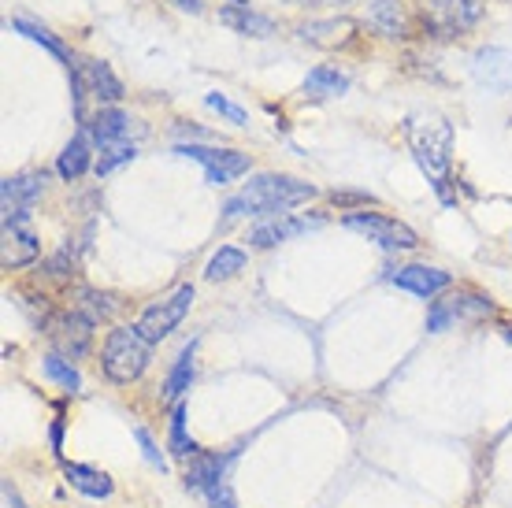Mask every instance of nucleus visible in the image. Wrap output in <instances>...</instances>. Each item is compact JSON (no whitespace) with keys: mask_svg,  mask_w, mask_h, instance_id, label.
<instances>
[{"mask_svg":"<svg viewBox=\"0 0 512 508\" xmlns=\"http://www.w3.org/2000/svg\"><path fill=\"white\" fill-rule=\"evenodd\" d=\"M331 201L338 204V208H349V212H360V208H368V204H375L372 193H346V190H331Z\"/></svg>","mask_w":512,"mask_h":508,"instance_id":"nucleus-32","label":"nucleus"},{"mask_svg":"<svg viewBox=\"0 0 512 508\" xmlns=\"http://www.w3.org/2000/svg\"><path fill=\"white\" fill-rule=\"evenodd\" d=\"M93 327H97V323H93L90 316H82L78 308H71V312H64V316H60V319H56V323L49 327V338H52L56 345H60L64 353L82 356L86 349H90Z\"/></svg>","mask_w":512,"mask_h":508,"instance_id":"nucleus-16","label":"nucleus"},{"mask_svg":"<svg viewBox=\"0 0 512 508\" xmlns=\"http://www.w3.org/2000/svg\"><path fill=\"white\" fill-rule=\"evenodd\" d=\"M167 445H171V453L179 460H190L193 453H201L197 442L190 438V431H186V405H182V401L171 408V434H167Z\"/></svg>","mask_w":512,"mask_h":508,"instance_id":"nucleus-28","label":"nucleus"},{"mask_svg":"<svg viewBox=\"0 0 512 508\" xmlns=\"http://www.w3.org/2000/svg\"><path fill=\"white\" fill-rule=\"evenodd\" d=\"M38 253H41V245H38V234H34V227H30V208L4 216V253H0V264H4V271L34 264V260H38Z\"/></svg>","mask_w":512,"mask_h":508,"instance_id":"nucleus-9","label":"nucleus"},{"mask_svg":"<svg viewBox=\"0 0 512 508\" xmlns=\"http://www.w3.org/2000/svg\"><path fill=\"white\" fill-rule=\"evenodd\" d=\"M193 286L186 282V286H179L175 293H167L164 301H153V305L141 312V319H138V331L149 338L153 345H160L167 338V334L179 327L182 319L190 316V308H193Z\"/></svg>","mask_w":512,"mask_h":508,"instance_id":"nucleus-6","label":"nucleus"},{"mask_svg":"<svg viewBox=\"0 0 512 508\" xmlns=\"http://www.w3.org/2000/svg\"><path fill=\"white\" fill-rule=\"evenodd\" d=\"M301 89H305V97H312V101H334V97H342L349 89V75L334 64H316L305 75Z\"/></svg>","mask_w":512,"mask_h":508,"instance_id":"nucleus-21","label":"nucleus"},{"mask_svg":"<svg viewBox=\"0 0 512 508\" xmlns=\"http://www.w3.org/2000/svg\"><path fill=\"white\" fill-rule=\"evenodd\" d=\"M364 19H368V26H372L375 34H383L390 41H405L412 34L401 0H368V15Z\"/></svg>","mask_w":512,"mask_h":508,"instance_id":"nucleus-19","label":"nucleus"},{"mask_svg":"<svg viewBox=\"0 0 512 508\" xmlns=\"http://www.w3.org/2000/svg\"><path fill=\"white\" fill-rule=\"evenodd\" d=\"M45 193V171H26V175H8L0 182V212L12 216V212H23Z\"/></svg>","mask_w":512,"mask_h":508,"instance_id":"nucleus-15","label":"nucleus"},{"mask_svg":"<svg viewBox=\"0 0 512 508\" xmlns=\"http://www.w3.org/2000/svg\"><path fill=\"white\" fill-rule=\"evenodd\" d=\"M327 219L320 216V212H301V216H279V219H264V223H256L253 230H249V245L253 249H271V245L279 242H290V238H297V234H308V230H320Z\"/></svg>","mask_w":512,"mask_h":508,"instance_id":"nucleus-12","label":"nucleus"},{"mask_svg":"<svg viewBox=\"0 0 512 508\" xmlns=\"http://www.w3.org/2000/svg\"><path fill=\"white\" fill-rule=\"evenodd\" d=\"M171 4L186 15H205V0H171Z\"/></svg>","mask_w":512,"mask_h":508,"instance_id":"nucleus-35","label":"nucleus"},{"mask_svg":"<svg viewBox=\"0 0 512 508\" xmlns=\"http://www.w3.org/2000/svg\"><path fill=\"white\" fill-rule=\"evenodd\" d=\"M312 197H316V186L305 182V178L264 171V175L249 178V186L223 204V219L231 223V219H242V216H256V219L294 216L297 204H308Z\"/></svg>","mask_w":512,"mask_h":508,"instance_id":"nucleus-1","label":"nucleus"},{"mask_svg":"<svg viewBox=\"0 0 512 508\" xmlns=\"http://www.w3.org/2000/svg\"><path fill=\"white\" fill-rule=\"evenodd\" d=\"M205 104L212 108V112H219L227 123H234V127H249V112H245L242 104H234L227 93H208Z\"/></svg>","mask_w":512,"mask_h":508,"instance_id":"nucleus-31","label":"nucleus"},{"mask_svg":"<svg viewBox=\"0 0 512 508\" xmlns=\"http://www.w3.org/2000/svg\"><path fill=\"white\" fill-rule=\"evenodd\" d=\"M405 138H409L412 160L420 164V171L427 175L431 190L438 193L442 204H453V190H449V149H453V127L442 115H412L405 123Z\"/></svg>","mask_w":512,"mask_h":508,"instance_id":"nucleus-2","label":"nucleus"},{"mask_svg":"<svg viewBox=\"0 0 512 508\" xmlns=\"http://www.w3.org/2000/svg\"><path fill=\"white\" fill-rule=\"evenodd\" d=\"M41 371H45V379L56 382V386H60V390H67V394H78V390H82V375H78L75 364H67V360L60 353H49V356H45Z\"/></svg>","mask_w":512,"mask_h":508,"instance_id":"nucleus-29","label":"nucleus"},{"mask_svg":"<svg viewBox=\"0 0 512 508\" xmlns=\"http://www.w3.org/2000/svg\"><path fill=\"white\" fill-rule=\"evenodd\" d=\"M245 264H249L245 249H238V245H219V253L205 264V279L227 282V279H234V275H242Z\"/></svg>","mask_w":512,"mask_h":508,"instance_id":"nucleus-26","label":"nucleus"},{"mask_svg":"<svg viewBox=\"0 0 512 508\" xmlns=\"http://www.w3.org/2000/svg\"><path fill=\"white\" fill-rule=\"evenodd\" d=\"M483 19V0H431L427 26L438 38H461Z\"/></svg>","mask_w":512,"mask_h":508,"instance_id":"nucleus-7","label":"nucleus"},{"mask_svg":"<svg viewBox=\"0 0 512 508\" xmlns=\"http://www.w3.org/2000/svg\"><path fill=\"white\" fill-rule=\"evenodd\" d=\"M297 38L316 49H342L357 38V19L349 15H331V19H308L297 26Z\"/></svg>","mask_w":512,"mask_h":508,"instance_id":"nucleus-14","label":"nucleus"},{"mask_svg":"<svg viewBox=\"0 0 512 508\" xmlns=\"http://www.w3.org/2000/svg\"><path fill=\"white\" fill-rule=\"evenodd\" d=\"M78 312L82 316H90L93 323H101V319H108L112 312H116V301L108 297V293H97V290H82V297H78Z\"/></svg>","mask_w":512,"mask_h":508,"instance_id":"nucleus-30","label":"nucleus"},{"mask_svg":"<svg viewBox=\"0 0 512 508\" xmlns=\"http://www.w3.org/2000/svg\"><path fill=\"white\" fill-rule=\"evenodd\" d=\"M472 78L475 86L494 93V97L512 93V49H501V45L479 49L472 56Z\"/></svg>","mask_w":512,"mask_h":508,"instance_id":"nucleus-10","label":"nucleus"},{"mask_svg":"<svg viewBox=\"0 0 512 508\" xmlns=\"http://www.w3.org/2000/svg\"><path fill=\"white\" fill-rule=\"evenodd\" d=\"M193 353H197V342L182 345V353L175 356V368L167 371L164 397H167V401H171V405H179L182 394L190 390V382H193Z\"/></svg>","mask_w":512,"mask_h":508,"instance_id":"nucleus-25","label":"nucleus"},{"mask_svg":"<svg viewBox=\"0 0 512 508\" xmlns=\"http://www.w3.org/2000/svg\"><path fill=\"white\" fill-rule=\"evenodd\" d=\"M205 501H208V508H238V501H234L231 483H227V479H223V483H216L212 490H205Z\"/></svg>","mask_w":512,"mask_h":508,"instance_id":"nucleus-33","label":"nucleus"},{"mask_svg":"<svg viewBox=\"0 0 512 508\" xmlns=\"http://www.w3.org/2000/svg\"><path fill=\"white\" fill-rule=\"evenodd\" d=\"M90 164H97V160H93V138H90V130L82 127L75 138L64 145V153L56 160V175L64 178V182H78V178L90 171Z\"/></svg>","mask_w":512,"mask_h":508,"instance_id":"nucleus-20","label":"nucleus"},{"mask_svg":"<svg viewBox=\"0 0 512 508\" xmlns=\"http://www.w3.org/2000/svg\"><path fill=\"white\" fill-rule=\"evenodd\" d=\"M60 438H64V423L56 420L52 423V449H56V453H60Z\"/></svg>","mask_w":512,"mask_h":508,"instance_id":"nucleus-37","label":"nucleus"},{"mask_svg":"<svg viewBox=\"0 0 512 508\" xmlns=\"http://www.w3.org/2000/svg\"><path fill=\"white\" fill-rule=\"evenodd\" d=\"M134 156H138V145H134V141H112V145H104L101 153H97L93 175H97V178H108L112 171H119L123 164H130Z\"/></svg>","mask_w":512,"mask_h":508,"instance_id":"nucleus-27","label":"nucleus"},{"mask_svg":"<svg viewBox=\"0 0 512 508\" xmlns=\"http://www.w3.org/2000/svg\"><path fill=\"white\" fill-rule=\"evenodd\" d=\"M308 4H349V0H308Z\"/></svg>","mask_w":512,"mask_h":508,"instance_id":"nucleus-38","label":"nucleus"},{"mask_svg":"<svg viewBox=\"0 0 512 508\" xmlns=\"http://www.w3.org/2000/svg\"><path fill=\"white\" fill-rule=\"evenodd\" d=\"M505 338H509V342H512V331H505Z\"/></svg>","mask_w":512,"mask_h":508,"instance_id":"nucleus-40","label":"nucleus"},{"mask_svg":"<svg viewBox=\"0 0 512 508\" xmlns=\"http://www.w3.org/2000/svg\"><path fill=\"white\" fill-rule=\"evenodd\" d=\"M15 30V34H23V38H30L34 41V45H41V49L45 52H52V56H56V60H60V64L67 67V71H71V67H75V52L67 49L64 41L56 38V34H52L49 26H41V23H34V19H26V15H15L12 23H8Z\"/></svg>","mask_w":512,"mask_h":508,"instance_id":"nucleus-22","label":"nucleus"},{"mask_svg":"<svg viewBox=\"0 0 512 508\" xmlns=\"http://www.w3.org/2000/svg\"><path fill=\"white\" fill-rule=\"evenodd\" d=\"M231 4H249V0H231Z\"/></svg>","mask_w":512,"mask_h":508,"instance_id":"nucleus-39","label":"nucleus"},{"mask_svg":"<svg viewBox=\"0 0 512 508\" xmlns=\"http://www.w3.org/2000/svg\"><path fill=\"white\" fill-rule=\"evenodd\" d=\"M149 360H153V342L138 331V323H134V327L108 331L104 353H101V368L112 382H119V386L138 382L141 375H145V368H149Z\"/></svg>","mask_w":512,"mask_h":508,"instance_id":"nucleus-3","label":"nucleus"},{"mask_svg":"<svg viewBox=\"0 0 512 508\" xmlns=\"http://www.w3.org/2000/svg\"><path fill=\"white\" fill-rule=\"evenodd\" d=\"M64 479L75 486L78 494L93 497V501H101V497L112 494V479H108L104 471L90 468V464H64Z\"/></svg>","mask_w":512,"mask_h":508,"instance_id":"nucleus-24","label":"nucleus"},{"mask_svg":"<svg viewBox=\"0 0 512 508\" xmlns=\"http://www.w3.org/2000/svg\"><path fill=\"white\" fill-rule=\"evenodd\" d=\"M390 282H394L397 290L412 293V297L435 301L438 293H446L449 286H453V275L442 271V267H431V264H405L390 275Z\"/></svg>","mask_w":512,"mask_h":508,"instance_id":"nucleus-13","label":"nucleus"},{"mask_svg":"<svg viewBox=\"0 0 512 508\" xmlns=\"http://www.w3.org/2000/svg\"><path fill=\"white\" fill-rule=\"evenodd\" d=\"M219 23L234 30V34H245V38H271L275 34V19L256 12L253 4H223L219 8Z\"/></svg>","mask_w":512,"mask_h":508,"instance_id":"nucleus-18","label":"nucleus"},{"mask_svg":"<svg viewBox=\"0 0 512 508\" xmlns=\"http://www.w3.org/2000/svg\"><path fill=\"white\" fill-rule=\"evenodd\" d=\"M494 312V305H490V297H483V293H453V297H446V301H435L431 305V312H427V331H449L453 323H472V319H483Z\"/></svg>","mask_w":512,"mask_h":508,"instance_id":"nucleus-8","label":"nucleus"},{"mask_svg":"<svg viewBox=\"0 0 512 508\" xmlns=\"http://www.w3.org/2000/svg\"><path fill=\"white\" fill-rule=\"evenodd\" d=\"M86 130H90L93 145L104 149V145H112V141H127L130 115L123 112V108H97V115L86 119Z\"/></svg>","mask_w":512,"mask_h":508,"instance_id":"nucleus-23","label":"nucleus"},{"mask_svg":"<svg viewBox=\"0 0 512 508\" xmlns=\"http://www.w3.org/2000/svg\"><path fill=\"white\" fill-rule=\"evenodd\" d=\"M4 508H23V501H19V494H15L12 486H4Z\"/></svg>","mask_w":512,"mask_h":508,"instance_id":"nucleus-36","label":"nucleus"},{"mask_svg":"<svg viewBox=\"0 0 512 508\" xmlns=\"http://www.w3.org/2000/svg\"><path fill=\"white\" fill-rule=\"evenodd\" d=\"M175 156L197 160L205 167L208 186H231L234 178H242L253 167V156L242 153V149H216V145H197V141H179Z\"/></svg>","mask_w":512,"mask_h":508,"instance_id":"nucleus-5","label":"nucleus"},{"mask_svg":"<svg viewBox=\"0 0 512 508\" xmlns=\"http://www.w3.org/2000/svg\"><path fill=\"white\" fill-rule=\"evenodd\" d=\"M67 75L82 78V89H86V93H93L101 108H116V104L123 101V93H127L116 71L104 64V60H93V56H78L75 67H71Z\"/></svg>","mask_w":512,"mask_h":508,"instance_id":"nucleus-11","label":"nucleus"},{"mask_svg":"<svg viewBox=\"0 0 512 508\" xmlns=\"http://www.w3.org/2000/svg\"><path fill=\"white\" fill-rule=\"evenodd\" d=\"M231 460H234V449L231 453H205V449H201V453H193V457L186 460V486L197 490V494L212 490L216 483L227 479Z\"/></svg>","mask_w":512,"mask_h":508,"instance_id":"nucleus-17","label":"nucleus"},{"mask_svg":"<svg viewBox=\"0 0 512 508\" xmlns=\"http://www.w3.org/2000/svg\"><path fill=\"white\" fill-rule=\"evenodd\" d=\"M134 438H138V445H141V453H145V460H149L153 468L164 471L167 464H164V457H160V449H156V442L149 438V431H145V427H134Z\"/></svg>","mask_w":512,"mask_h":508,"instance_id":"nucleus-34","label":"nucleus"},{"mask_svg":"<svg viewBox=\"0 0 512 508\" xmlns=\"http://www.w3.org/2000/svg\"><path fill=\"white\" fill-rule=\"evenodd\" d=\"M342 227L364 234L368 242H375L379 249H386V253H412V249L420 245V234H416L409 223H401V219H394V216H383V212H368V208L346 212V216H342Z\"/></svg>","mask_w":512,"mask_h":508,"instance_id":"nucleus-4","label":"nucleus"}]
</instances>
